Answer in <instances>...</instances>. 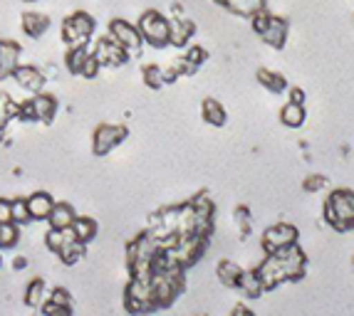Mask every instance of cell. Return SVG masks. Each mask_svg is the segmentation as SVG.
<instances>
[{
    "mask_svg": "<svg viewBox=\"0 0 354 316\" xmlns=\"http://www.w3.org/2000/svg\"><path fill=\"white\" fill-rule=\"evenodd\" d=\"M25 267H28V259H25L23 255L12 259V270H25Z\"/></svg>",
    "mask_w": 354,
    "mask_h": 316,
    "instance_id": "cell-41",
    "label": "cell"
},
{
    "mask_svg": "<svg viewBox=\"0 0 354 316\" xmlns=\"http://www.w3.org/2000/svg\"><path fill=\"white\" fill-rule=\"evenodd\" d=\"M106 35L114 37L122 47H127V50L131 52V57L142 52L144 37H142V32H139V28H136V23L114 18L112 23H109V32H106Z\"/></svg>",
    "mask_w": 354,
    "mask_h": 316,
    "instance_id": "cell-9",
    "label": "cell"
},
{
    "mask_svg": "<svg viewBox=\"0 0 354 316\" xmlns=\"http://www.w3.org/2000/svg\"><path fill=\"white\" fill-rule=\"evenodd\" d=\"M20 30H23V35L30 37V40H40V37L50 30V18L48 15H42V12H23V18H20Z\"/></svg>",
    "mask_w": 354,
    "mask_h": 316,
    "instance_id": "cell-16",
    "label": "cell"
},
{
    "mask_svg": "<svg viewBox=\"0 0 354 316\" xmlns=\"http://www.w3.org/2000/svg\"><path fill=\"white\" fill-rule=\"evenodd\" d=\"M28 210H30V220H48L50 210H53L55 198L48 190H35L32 195H28Z\"/></svg>",
    "mask_w": 354,
    "mask_h": 316,
    "instance_id": "cell-17",
    "label": "cell"
},
{
    "mask_svg": "<svg viewBox=\"0 0 354 316\" xmlns=\"http://www.w3.org/2000/svg\"><path fill=\"white\" fill-rule=\"evenodd\" d=\"M129 136V129L124 124H100L92 134V153L97 158L109 156L117 146H122Z\"/></svg>",
    "mask_w": 354,
    "mask_h": 316,
    "instance_id": "cell-5",
    "label": "cell"
},
{
    "mask_svg": "<svg viewBox=\"0 0 354 316\" xmlns=\"http://www.w3.org/2000/svg\"><path fill=\"white\" fill-rule=\"evenodd\" d=\"M189 205L194 208L196 215H203V217H213V215H216V205H213V200L208 198L206 193L194 195V198L189 200Z\"/></svg>",
    "mask_w": 354,
    "mask_h": 316,
    "instance_id": "cell-34",
    "label": "cell"
},
{
    "mask_svg": "<svg viewBox=\"0 0 354 316\" xmlns=\"http://www.w3.org/2000/svg\"><path fill=\"white\" fill-rule=\"evenodd\" d=\"M290 101H297V104H305V89L300 87H288Z\"/></svg>",
    "mask_w": 354,
    "mask_h": 316,
    "instance_id": "cell-40",
    "label": "cell"
},
{
    "mask_svg": "<svg viewBox=\"0 0 354 316\" xmlns=\"http://www.w3.org/2000/svg\"><path fill=\"white\" fill-rule=\"evenodd\" d=\"M218 6H223L225 10H230L233 15H241V18H253L255 12L266 8V0H216Z\"/></svg>",
    "mask_w": 354,
    "mask_h": 316,
    "instance_id": "cell-24",
    "label": "cell"
},
{
    "mask_svg": "<svg viewBox=\"0 0 354 316\" xmlns=\"http://www.w3.org/2000/svg\"><path fill=\"white\" fill-rule=\"evenodd\" d=\"M322 220L335 233H352L354 230V190L352 188H335L322 203Z\"/></svg>",
    "mask_w": 354,
    "mask_h": 316,
    "instance_id": "cell-1",
    "label": "cell"
},
{
    "mask_svg": "<svg viewBox=\"0 0 354 316\" xmlns=\"http://www.w3.org/2000/svg\"><path fill=\"white\" fill-rule=\"evenodd\" d=\"M72 235H75V240H80L82 245H89V242L100 235V223H97L95 217L77 215L75 223H72Z\"/></svg>",
    "mask_w": 354,
    "mask_h": 316,
    "instance_id": "cell-21",
    "label": "cell"
},
{
    "mask_svg": "<svg viewBox=\"0 0 354 316\" xmlns=\"http://www.w3.org/2000/svg\"><path fill=\"white\" fill-rule=\"evenodd\" d=\"M352 262H354V259H352Z\"/></svg>",
    "mask_w": 354,
    "mask_h": 316,
    "instance_id": "cell-45",
    "label": "cell"
},
{
    "mask_svg": "<svg viewBox=\"0 0 354 316\" xmlns=\"http://www.w3.org/2000/svg\"><path fill=\"white\" fill-rule=\"evenodd\" d=\"M142 82L147 84L149 89H161L166 84V75H164V67L159 65H144L142 67Z\"/></svg>",
    "mask_w": 354,
    "mask_h": 316,
    "instance_id": "cell-31",
    "label": "cell"
},
{
    "mask_svg": "<svg viewBox=\"0 0 354 316\" xmlns=\"http://www.w3.org/2000/svg\"><path fill=\"white\" fill-rule=\"evenodd\" d=\"M236 223H238L241 235L250 233V213H248V208H236Z\"/></svg>",
    "mask_w": 354,
    "mask_h": 316,
    "instance_id": "cell-38",
    "label": "cell"
},
{
    "mask_svg": "<svg viewBox=\"0 0 354 316\" xmlns=\"http://www.w3.org/2000/svg\"><path fill=\"white\" fill-rule=\"evenodd\" d=\"M18 245H20V225L0 223V252L15 250Z\"/></svg>",
    "mask_w": 354,
    "mask_h": 316,
    "instance_id": "cell-30",
    "label": "cell"
},
{
    "mask_svg": "<svg viewBox=\"0 0 354 316\" xmlns=\"http://www.w3.org/2000/svg\"><path fill=\"white\" fill-rule=\"evenodd\" d=\"M23 3H40V0H23Z\"/></svg>",
    "mask_w": 354,
    "mask_h": 316,
    "instance_id": "cell-44",
    "label": "cell"
},
{
    "mask_svg": "<svg viewBox=\"0 0 354 316\" xmlns=\"http://www.w3.org/2000/svg\"><path fill=\"white\" fill-rule=\"evenodd\" d=\"M10 210H12V223H18L20 228H23L25 223H30V210H28V200L25 198H12Z\"/></svg>",
    "mask_w": 354,
    "mask_h": 316,
    "instance_id": "cell-35",
    "label": "cell"
},
{
    "mask_svg": "<svg viewBox=\"0 0 354 316\" xmlns=\"http://www.w3.org/2000/svg\"><path fill=\"white\" fill-rule=\"evenodd\" d=\"M241 275H243V267L238 262H233V259H221L216 264V277H218V282L225 289H238Z\"/></svg>",
    "mask_w": 354,
    "mask_h": 316,
    "instance_id": "cell-22",
    "label": "cell"
},
{
    "mask_svg": "<svg viewBox=\"0 0 354 316\" xmlns=\"http://www.w3.org/2000/svg\"><path fill=\"white\" fill-rule=\"evenodd\" d=\"M15 112H18V101L10 94H0V129L6 131L8 121L15 119Z\"/></svg>",
    "mask_w": 354,
    "mask_h": 316,
    "instance_id": "cell-33",
    "label": "cell"
},
{
    "mask_svg": "<svg viewBox=\"0 0 354 316\" xmlns=\"http://www.w3.org/2000/svg\"><path fill=\"white\" fill-rule=\"evenodd\" d=\"M23 62V47L15 40H0V79H10Z\"/></svg>",
    "mask_w": 354,
    "mask_h": 316,
    "instance_id": "cell-12",
    "label": "cell"
},
{
    "mask_svg": "<svg viewBox=\"0 0 354 316\" xmlns=\"http://www.w3.org/2000/svg\"><path fill=\"white\" fill-rule=\"evenodd\" d=\"M238 314H250V309H248V306L238 304V306H233V316H238Z\"/></svg>",
    "mask_w": 354,
    "mask_h": 316,
    "instance_id": "cell-42",
    "label": "cell"
},
{
    "mask_svg": "<svg viewBox=\"0 0 354 316\" xmlns=\"http://www.w3.org/2000/svg\"><path fill=\"white\" fill-rule=\"evenodd\" d=\"M124 311L127 314H151L156 309L151 292V279H139V277H129L124 287Z\"/></svg>",
    "mask_w": 354,
    "mask_h": 316,
    "instance_id": "cell-4",
    "label": "cell"
},
{
    "mask_svg": "<svg viewBox=\"0 0 354 316\" xmlns=\"http://www.w3.org/2000/svg\"><path fill=\"white\" fill-rule=\"evenodd\" d=\"M10 79H15V84H18L23 92H30V94L42 92L45 84H48V75H45V72L32 65H23V62L18 65V70L12 72Z\"/></svg>",
    "mask_w": 354,
    "mask_h": 316,
    "instance_id": "cell-10",
    "label": "cell"
},
{
    "mask_svg": "<svg viewBox=\"0 0 354 316\" xmlns=\"http://www.w3.org/2000/svg\"><path fill=\"white\" fill-rule=\"evenodd\" d=\"M194 35H196L194 20H189V18H171V35H169V45L186 47Z\"/></svg>",
    "mask_w": 354,
    "mask_h": 316,
    "instance_id": "cell-19",
    "label": "cell"
},
{
    "mask_svg": "<svg viewBox=\"0 0 354 316\" xmlns=\"http://www.w3.org/2000/svg\"><path fill=\"white\" fill-rule=\"evenodd\" d=\"M305 119H307V112H305V104H297V101H290L280 109V124L288 126V129H300L305 126Z\"/></svg>",
    "mask_w": 354,
    "mask_h": 316,
    "instance_id": "cell-27",
    "label": "cell"
},
{
    "mask_svg": "<svg viewBox=\"0 0 354 316\" xmlns=\"http://www.w3.org/2000/svg\"><path fill=\"white\" fill-rule=\"evenodd\" d=\"M238 292L243 294L245 299H260L266 294V287H263V282H260L258 272L255 270H243L241 282H238Z\"/></svg>",
    "mask_w": 354,
    "mask_h": 316,
    "instance_id": "cell-26",
    "label": "cell"
},
{
    "mask_svg": "<svg viewBox=\"0 0 354 316\" xmlns=\"http://www.w3.org/2000/svg\"><path fill=\"white\" fill-rule=\"evenodd\" d=\"M92 55L100 59L102 67H122L131 59V52L127 47L119 45L114 37H100V40L92 45Z\"/></svg>",
    "mask_w": 354,
    "mask_h": 316,
    "instance_id": "cell-8",
    "label": "cell"
},
{
    "mask_svg": "<svg viewBox=\"0 0 354 316\" xmlns=\"http://www.w3.org/2000/svg\"><path fill=\"white\" fill-rule=\"evenodd\" d=\"M0 223H12V210L8 198H0Z\"/></svg>",
    "mask_w": 354,
    "mask_h": 316,
    "instance_id": "cell-39",
    "label": "cell"
},
{
    "mask_svg": "<svg viewBox=\"0 0 354 316\" xmlns=\"http://www.w3.org/2000/svg\"><path fill=\"white\" fill-rule=\"evenodd\" d=\"M42 240H45V247H48L53 255H59L70 242H75V235H72V228H67V230L48 228V233H45Z\"/></svg>",
    "mask_w": 354,
    "mask_h": 316,
    "instance_id": "cell-28",
    "label": "cell"
},
{
    "mask_svg": "<svg viewBox=\"0 0 354 316\" xmlns=\"http://www.w3.org/2000/svg\"><path fill=\"white\" fill-rule=\"evenodd\" d=\"M102 72V65H100V59L92 55V50H89V55H87V59H84V65H82V70H80V77L82 79H97V75Z\"/></svg>",
    "mask_w": 354,
    "mask_h": 316,
    "instance_id": "cell-36",
    "label": "cell"
},
{
    "mask_svg": "<svg viewBox=\"0 0 354 316\" xmlns=\"http://www.w3.org/2000/svg\"><path fill=\"white\" fill-rule=\"evenodd\" d=\"M30 106H32V117H35V121H42V124H50L55 119V114H57L59 109V101L55 94L50 92H37L32 94V99H30Z\"/></svg>",
    "mask_w": 354,
    "mask_h": 316,
    "instance_id": "cell-13",
    "label": "cell"
},
{
    "mask_svg": "<svg viewBox=\"0 0 354 316\" xmlns=\"http://www.w3.org/2000/svg\"><path fill=\"white\" fill-rule=\"evenodd\" d=\"M201 119L211 126H225L228 121V112H225V106L221 104L218 99H213V97H206L201 101Z\"/></svg>",
    "mask_w": 354,
    "mask_h": 316,
    "instance_id": "cell-23",
    "label": "cell"
},
{
    "mask_svg": "<svg viewBox=\"0 0 354 316\" xmlns=\"http://www.w3.org/2000/svg\"><path fill=\"white\" fill-rule=\"evenodd\" d=\"M95 32H97V20L84 10H75L72 15H67L62 20V28H59V37H62V42L67 47L89 45Z\"/></svg>",
    "mask_w": 354,
    "mask_h": 316,
    "instance_id": "cell-3",
    "label": "cell"
},
{
    "mask_svg": "<svg viewBox=\"0 0 354 316\" xmlns=\"http://www.w3.org/2000/svg\"><path fill=\"white\" fill-rule=\"evenodd\" d=\"M255 79H258L260 87H266L270 94H283V92H288V87H290L285 75H280V72H275V70H268V67L255 72Z\"/></svg>",
    "mask_w": 354,
    "mask_h": 316,
    "instance_id": "cell-25",
    "label": "cell"
},
{
    "mask_svg": "<svg viewBox=\"0 0 354 316\" xmlns=\"http://www.w3.org/2000/svg\"><path fill=\"white\" fill-rule=\"evenodd\" d=\"M302 190L305 193H322V190H327V178L319 176V173H313V176H307L302 181Z\"/></svg>",
    "mask_w": 354,
    "mask_h": 316,
    "instance_id": "cell-37",
    "label": "cell"
},
{
    "mask_svg": "<svg viewBox=\"0 0 354 316\" xmlns=\"http://www.w3.org/2000/svg\"><path fill=\"white\" fill-rule=\"evenodd\" d=\"M40 311H42V314H65V316H70L72 314V297H70V292H67L65 287L50 289L48 299L42 302Z\"/></svg>",
    "mask_w": 354,
    "mask_h": 316,
    "instance_id": "cell-15",
    "label": "cell"
},
{
    "mask_svg": "<svg viewBox=\"0 0 354 316\" xmlns=\"http://www.w3.org/2000/svg\"><path fill=\"white\" fill-rule=\"evenodd\" d=\"M87 55H89V47L87 45L67 47V52H65V67H67V72H70V75H75V77H80V70H82Z\"/></svg>",
    "mask_w": 354,
    "mask_h": 316,
    "instance_id": "cell-29",
    "label": "cell"
},
{
    "mask_svg": "<svg viewBox=\"0 0 354 316\" xmlns=\"http://www.w3.org/2000/svg\"><path fill=\"white\" fill-rule=\"evenodd\" d=\"M300 242V230L290 223H275L263 233L260 237V250L263 255H272V252L285 250V247Z\"/></svg>",
    "mask_w": 354,
    "mask_h": 316,
    "instance_id": "cell-6",
    "label": "cell"
},
{
    "mask_svg": "<svg viewBox=\"0 0 354 316\" xmlns=\"http://www.w3.org/2000/svg\"><path fill=\"white\" fill-rule=\"evenodd\" d=\"M272 255H275V259H278L280 267H283L288 282H300L302 277H305V272H307V255H305V250L300 247V242L285 247V250L272 252Z\"/></svg>",
    "mask_w": 354,
    "mask_h": 316,
    "instance_id": "cell-7",
    "label": "cell"
},
{
    "mask_svg": "<svg viewBox=\"0 0 354 316\" xmlns=\"http://www.w3.org/2000/svg\"><path fill=\"white\" fill-rule=\"evenodd\" d=\"M75 217H77V213H75V208H72L70 203H57V200H55L53 210H50V215H48V220H45V223H48V228L67 230V228H72Z\"/></svg>",
    "mask_w": 354,
    "mask_h": 316,
    "instance_id": "cell-18",
    "label": "cell"
},
{
    "mask_svg": "<svg viewBox=\"0 0 354 316\" xmlns=\"http://www.w3.org/2000/svg\"><path fill=\"white\" fill-rule=\"evenodd\" d=\"M48 294H50V289H48V284H45V279H42V277H32V279L25 284L23 302L30 309H40L42 302L48 299Z\"/></svg>",
    "mask_w": 354,
    "mask_h": 316,
    "instance_id": "cell-20",
    "label": "cell"
},
{
    "mask_svg": "<svg viewBox=\"0 0 354 316\" xmlns=\"http://www.w3.org/2000/svg\"><path fill=\"white\" fill-rule=\"evenodd\" d=\"M136 28H139V32H142V37H144V42H147V45L156 47V50H164V47H169L171 18H166L161 10H153V8L144 10L142 15H139V20H136Z\"/></svg>",
    "mask_w": 354,
    "mask_h": 316,
    "instance_id": "cell-2",
    "label": "cell"
},
{
    "mask_svg": "<svg viewBox=\"0 0 354 316\" xmlns=\"http://www.w3.org/2000/svg\"><path fill=\"white\" fill-rule=\"evenodd\" d=\"M255 272H258V277H260V282H263L266 292H272V289H278L280 284H285V282H288V277H285L283 267H280V262L275 259V255H266V257H263V262L255 267Z\"/></svg>",
    "mask_w": 354,
    "mask_h": 316,
    "instance_id": "cell-11",
    "label": "cell"
},
{
    "mask_svg": "<svg viewBox=\"0 0 354 316\" xmlns=\"http://www.w3.org/2000/svg\"><path fill=\"white\" fill-rule=\"evenodd\" d=\"M288 32H290L288 20L278 18V15H270V23L266 25V30H263L258 37L266 42L268 47H272V50H283L285 42H288Z\"/></svg>",
    "mask_w": 354,
    "mask_h": 316,
    "instance_id": "cell-14",
    "label": "cell"
},
{
    "mask_svg": "<svg viewBox=\"0 0 354 316\" xmlns=\"http://www.w3.org/2000/svg\"><path fill=\"white\" fill-rule=\"evenodd\" d=\"M84 252H87V245H82L80 240H75V242H70V245H67L65 250L59 252L57 257H59V262H62V264L72 267V264H77L80 259L84 257Z\"/></svg>",
    "mask_w": 354,
    "mask_h": 316,
    "instance_id": "cell-32",
    "label": "cell"
},
{
    "mask_svg": "<svg viewBox=\"0 0 354 316\" xmlns=\"http://www.w3.org/2000/svg\"><path fill=\"white\" fill-rule=\"evenodd\" d=\"M0 270H3V252H0Z\"/></svg>",
    "mask_w": 354,
    "mask_h": 316,
    "instance_id": "cell-43",
    "label": "cell"
}]
</instances>
